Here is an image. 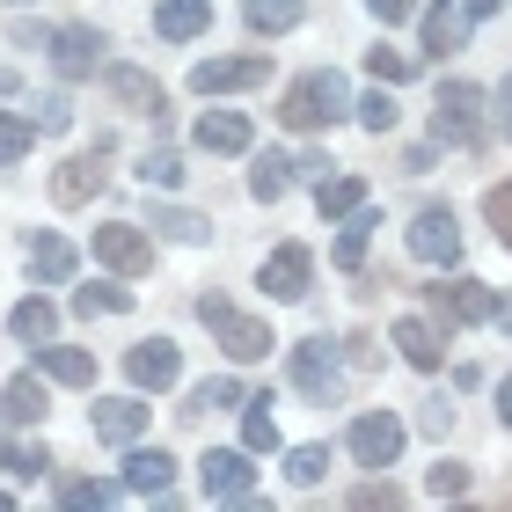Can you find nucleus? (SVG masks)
<instances>
[{"label": "nucleus", "mask_w": 512, "mask_h": 512, "mask_svg": "<svg viewBox=\"0 0 512 512\" xmlns=\"http://www.w3.org/2000/svg\"><path fill=\"white\" fill-rule=\"evenodd\" d=\"M0 469H8V476H44V469H52V454L30 447V439H8V447H0Z\"/></svg>", "instance_id": "39"}, {"label": "nucleus", "mask_w": 512, "mask_h": 512, "mask_svg": "<svg viewBox=\"0 0 512 512\" xmlns=\"http://www.w3.org/2000/svg\"><path fill=\"white\" fill-rule=\"evenodd\" d=\"M110 183V169H103V147L96 154H66L59 161V176H52V205H88Z\"/></svg>", "instance_id": "17"}, {"label": "nucleus", "mask_w": 512, "mask_h": 512, "mask_svg": "<svg viewBox=\"0 0 512 512\" xmlns=\"http://www.w3.org/2000/svg\"><path fill=\"white\" fill-rule=\"evenodd\" d=\"M425 300H432L439 322H454V330H469V322H491V315H498V293L483 286V278H447V286H425Z\"/></svg>", "instance_id": "8"}, {"label": "nucleus", "mask_w": 512, "mask_h": 512, "mask_svg": "<svg viewBox=\"0 0 512 512\" xmlns=\"http://www.w3.org/2000/svg\"><path fill=\"white\" fill-rule=\"evenodd\" d=\"M286 374H293V388L308 395V403H337V388H344V359H337V344H330V337H308V344H293Z\"/></svg>", "instance_id": "4"}, {"label": "nucleus", "mask_w": 512, "mask_h": 512, "mask_svg": "<svg viewBox=\"0 0 512 512\" xmlns=\"http://www.w3.org/2000/svg\"><path fill=\"white\" fill-rule=\"evenodd\" d=\"M125 483H96V476H59V505H110Z\"/></svg>", "instance_id": "37"}, {"label": "nucleus", "mask_w": 512, "mask_h": 512, "mask_svg": "<svg viewBox=\"0 0 512 512\" xmlns=\"http://www.w3.org/2000/svg\"><path fill=\"white\" fill-rule=\"evenodd\" d=\"M242 447H249V454H278V417H271V395H242Z\"/></svg>", "instance_id": "28"}, {"label": "nucleus", "mask_w": 512, "mask_h": 512, "mask_svg": "<svg viewBox=\"0 0 512 512\" xmlns=\"http://www.w3.org/2000/svg\"><path fill=\"white\" fill-rule=\"evenodd\" d=\"M22 256H30V271L44 278V286H66V278H74V242L66 235H52V227H37V235H22Z\"/></svg>", "instance_id": "19"}, {"label": "nucleus", "mask_w": 512, "mask_h": 512, "mask_svg": "<svg viewBox=\"0 0 512 512\" xmlns=\"http://www.w3.org/2000/svg\"><path fill=\"white\" fill-rule=\"evenodd\" d=\"M213 30V0H161L154 8V37L161 44H191Z\"/></svg>", "instance_id": "21"}, {"label": "nucleus", "mask_w": 512, "mask_h": 512, "mask_svg": "<svg viewBox=\"0 0 512 512\" xmlns=\"http://www.w3.org/2000/svg\"><path fill=\"white\" fill-rule=\"evenodd\" d=\"M242 395H249V388H242L235 374H213V381H198V388H191V403H183V417L198 425L205 410H242Z\"/></svg>", "instance_id": "30"}, {"label": "nucleus", "mask_w": 512, "mask_h": 512, "mask_svg": "<svg viewBox=\"0 0 512 512\" xmlns=\"http://www.w3.org/2000/svg\"><path fill=\"white\" fill-rule=\"evenodd\" d=\"M176 374H183V352H176V344L169 337H147V344H132V352H125V381L132 388H176Z\"/></svg>", "instance_id": "14"}, {"label": "nucleus", "mask_w": 512, "mask_h": 512, "mask_svg": "<svg viewBox=\"0 0 512 512\" xmlns=\"http://www.w3.org/2000/svg\"><path fill=\"white\" fill-rule=\"evenodd\" d=\"M147 403H139V395H118V403H96V410H88V432H96L103 439V447H132V439L139 432H147Z\"/></svg>", "instance_id": "16"}, {"label": "nucleus", "mask_w": 512, "mask_h": 512, "mask_svg": "<svg viewBox=\"0 0 512 512\" xmlns=\"http://www.w3.org/2000/svg\"><path fill=\"white\" fill-rule=\"evenodd\" d=\"M249 139H256V125L242 118V110H205V118L191 125L198 154H249Z\"/></svg>", "instance_id": "18"}, {"label": "nucleus", "mask_w": 512, "mask_h": 512, "mask_svg": "<svg viewBox=\"0 0 512 512\" xmlns=\"http://www.w3.org/2000/svg\"><path fill=\"white\" fill-rule=\"evenodd\" d=\"M498 425H512V374L498 381Z\"/></svg>", "instance_id": "50"}, {"label": "nucleus", "mask_w": 512, "mask_h": 512, "mask_svg": "<svg viewBox=\"0 0 512 512\" xmlns=\"http://www.w3.org/2000/svg\"><path fill=\"white\" fill-rule=\"evenodd\" d=\"M293 176H308V183H322V176H330V154H315V147H308V154L293 161Z\"/></svg>", "instance_id": "47"}, {"label": "nucleus", "mask_w": 512, "mask_h": 512, "mask_svg": "<svg viewBox=\"0 0 512 512\" xmlns=\"http://www.w3.org/2000/svg\"><path fill=\"white\" fill-rule=\"evenodd\" d=\"M198 322L220 337V352L235 359V366H256V359H271V322H256V315H242L227 293H198Z\"/></svg>", "instance_id": "2"}, {"label": "nucleus", "mask_w": 512, "mask_h": 512, "mask_svg": "<svg viewBox=\"0 0 512 512\" xmlns=\"http://www.w3.org/2000/svg\"><path fill=\"white\" fill-rule=\"evenodd\" d=\"M8 8H30V0H8Z\"/></svg>", "instance_id": "51"}, {"label": "nucleus", "mask_w": 512, "mask_h": 512, "mask_svg": "<svg viewBox=\"0 0 512 512\" xmlns=\"http://www.w3.org/2000/svg\"><path fill=\"white\" fill-rule=\"evenodd\" d=\"M498 125H505V139H512V74H505V88H498Z\"/></svg>", "instance_id": "49"}, {"label": "nucleus", "mask_w": 512, "mask_h": 512, "mask_svg": "<svg viewBox=\"0 0 512 512\" xmlns=\"http://www.w3.org/2000/svg\"><path fill=\"white\" fill-rule=\"evenodd\" d=\"M352 118H359L366 132H395V88L381 81L374 96H359V103H352Z\"/></svg>", "instance_id": "35"}, {"label": "nucleus", "mask_w": 512, "mask_h": 512, "mask_svg": "<svg viewBox=\"0 0 512 512\" xmlns=\"http://www.w3.org/2000/svg\"><path fill=\"white\" fill-rule=\"evenodd\" d=\"M30 359H37V374L59 381V388H88L96 381V359H88L81 344H30Z\"/></svg>", "instance_id": "22"}, {"label": "nucleus", "mask_w": 512, "mask_h": 512, "mask_svg": "<svg viewBox=\"0 0 512 512\" xmlns=\"http://www.w3.org/2000/svg\"><path fill=\"white\" fill-rule=\"evenodd\" d=\"M103 88H110V103H125V110H139V118H154V125H161V110H169V96H161V81L147 74V66L103 59Z\"/></svg>", "instance_id": "11"}, {"label": "nucleus", "mask_w": 512, "mask_h": 512, "mask_svg": "<svg viewBox=\"0 0 512 512\" xmlns=\"http://www.w3.org/2000/svg\"><path fill=\"white\" fill-rule=\"evenodd\" d=\"M44 52H52L59 81H96L110 44H103V30H88V22H66V30H52V37H44Z\"/></svg>", "instance_id": "5"}, {"label": "nucleus", "mask_w": 512, "mask_h": 512, "mask_svg": "<svg viewBox=\"0 0 512 512\" xmlns=\"http://www.w3.org/2000/svg\"><path fill=\"white\" fill-rule=\"evenodd\" d=\"M417 425H425L432 439H447V432H454V403H447V395H432V403L417 410Z\"/></svg>", "instance_id": "45"}, {"label": "nucleus", "mask_w": 512, "mask_h": 512, "mask_svg": "<svg viewBox=\"0 0 512 512\" xmlns=\"http://www.w3.org/2000/svg\"><path fill=\"white\" fill-rule=\"evenodd\" d=\"M96 264H110L118 278L154 271V235H147L139 220H110V227H96Z\"/></svg>", "instance_id": "7"}, {"label": "nucleus", "mask_w": 512, "mask_h": 512, "mask_svg": "<svg viewBox=\"0 0 512 512\" xmlns=\"http://www.w3.org/2000/svg\"><path fill=\"white\" fill-rule=\"evenodd\" d=\"M366 15H374V22H388V30H395V22H410V15H417V0H366Z\"/></svg>", "instance_id": "46"}, {"label": "nucleus", "mask_w": 512, "mask_h": 512, "mask_svg": "<svg viewBox=\"0 0 512 512\" xmlns=\"http://www.w3.org/2000/svg\"><path fill=\"white\" fill-rule=\"evenodd\" d=\"M286 476L300 483V491L322 483V476H330V447H293V454H286Z\"/></svg>", "instance_id": "41"}, {"label": "nucleus", "mask_w": 512, "mask_h": 512, "mask_svg": "<svg viewBox=\"0 0 512 512\" xmlns=\"http://www.w3.org/2000/svg\"><path fill=\"white\" fill-rule=\"evenodd\" d=\"M308 15V0H242V22L256 37H278V30H293V22Z\"/></svg>", "instance_id": "29"}, {"label": "nucleus", "mask_w": 512, "mask_h": 512, "mask_svg": "<svg viewBox=\"0 0 512 512\" xmlns=\"http://www.w3.org/2000/svg\"><path fill=\"white\" fill-rule=\"evenodd\" d=\"M154 227H161V235H169V242H213V220H205V213H191V205H154Z\"/></svg>", "instance_id": "32"}, {"label": "nucleus", "mask_w": 512, "mask_h": 512, "mask_svg": "<svg viewBox=\"0 0 512 512\" xmlns=\"http://www.w3.org/2000/svg\"><path fill=\"white\" fill-rule=\"evenodd\" d=\"M308 278H315V256L300 242H278L264 256V271H256V286H264L271 300H308Z\"/></svg>", "instance_id": "13"}, {"label": "nucleus", "mask_w": 512, "mask_h": 512, "mask_svg": "<svg viewBox=\"0 0 512 512\" xmlns=\"http://www.w3.org/2000/svg\"><path fill=\"white\" fill-rule=\"evenodd\" d=\"M271 81V59L256 52V59H198L191 66V88L198 96H235V88H264Z\"/></svg>", "instance_id": "12"}, {"label": "nucleus", "mask_w": 512, "mask_h": 512, "mask_svg": "<svg viewBox=\"0 0 512 512\" xmlns=\"http://www.w3.org/2000/svg\"><path fill=\"white\" fill-rule=\"evenodd\" d=\"M293 191V161L286 154H256V169H249V198L256 205H278Z\"/></svg>", "instance_id": "31"}, {"label": "nucleus", "mask_w": 512, "mask_h": 512, "mask_svg": "<svg viewBox=\"0 0 512 512\" xmlns=\"http://www.w3.org/2000/svg\"><path fill=\"white\" fill-rule=\"evenodd\" d=\"M461 44H469V22L454 15V0H432L425 8V59H447Z\"/></svg>", "instance_id": "24"}, {"label": "nucleus", "mask_w": 512, "mask_h": 512, "mask_svg": "<svg viewBox=\"0 0 512 512\" xmlns=\"http://www.w3.org/2000/svg\"><path fill=\"white\" fill-rule=\"evenodd\" d=\"M169 483H176V454L139 447V439H132V454H125V491H139V498H169Z\"/></svg>", "instance_id": "20"}, {"label": "nucleus", "mask_w": 512, "mask_h": 512, "mask_svg": "<svg viewBox=\"0 0 512 512\" xmlns=\"http://www.w3.org/2000/svg\"><path fill=\"white\" fill-rule=\"evenodd\" d=\"M388 344L417 366V374H439V359H447V337H439V322H432V315H395Z\"/></svg>", "instance_id": "15"}, {"label": "nucleus", "mask_w": 512, "mask_h": 512, "mask_svg": "<svg viewBox=\"0 0 512 512\" xmlns=\"http://www.w3.org/2000/svg\"><path fill=\"white\" fill-rule=\"evenodd\" d=\"M483 220H491V235L512 249V183H491V191H483Z\"/></svg>", "instance_id": "42"}, {"label": "nucleus", "mask_w": 512, "mask_h": 512, "mask_svg": "<svg viewBox=\"0 0 512 512\" xmlns=\"http://www.w3.org/2000/svg\"><path fill=\"white\" fill-rule=\"evenodd\" d=\"M505 0H461V22H483V15H498Z\"/></svg>", "instance_id": "48"}, {"label": "nucleus", "mask_w": 512, "mask_h": 512, "mask_svg": "<svg viewBox=\"0 0 512 512\" xmlns=\"http://www.w3.org/2000/svg\"><path fill=\"white\" fill-rule=\"evenodd\" d=\"M30 125L37 132H66V125H74V103H66V96H37L30 103Z\"/></svg>", "instance_id": "43"}, {"label": "nucleus", "mask_w": 512, "mask_h": 512, "mask_svg": "<svg viewBox=\"0 0 512 512\" xmlns=\"http://www.w3.org/2000/svg\"><path fill=\"white\" fill-rule=\"evenodd\" d=\"M374 227H381V213L374 205H359V213H344V235H337V271H359L366 264V242H374Z\"/></svg>", "instance_id": "26"}, {"label": "nucleus", "mask_w": 512, "mask_h": 512, "mask_svg": "<svg viewBox=\"0 0 512 512\" xmlns=\"http://www.w3.org/2000/svg\"><path fill=\"white\" fill-rule=\"evenodd\" d=\"M403 417L395 410H366V417H352V432H344V447H352V461L359 469H388L395 454H403Z\"/></svg>", "instance_id": "6"}, {"label": "nucleus", "mask_w": 512, "mask_h": 512, "mask_svg": "<svg viewBox=\"0 0 512 512\" xmlns=\"http://www.w3.org/2000/svg\"><path fill=\"white\" fill-rule=\"evenodd\" d=\"M337 118H352V88H344L337 66H315V74L286 81V96H278V125L286 132H330Z\"/></svg>", "instance_id": "1"}, {"label": "nucleus", "mask_w": 512, "mask_h": 512, "mask_svg": "<svg viewBox=\"0 0 512 512\" xmlns=\"http://www.w3.org/2000/svg\"><path fill=\"white\" fill-rule=\"evenodd\" d=\"M44 410H52L44 403V374H15L8 388H0V425H37Z\"/></svg>", "instance_id": "23"}, {"label": "nucleus", "mask_w": 512, "mask_h": 512, "mask_svg": "<svg viewBox=\"0 0 512 512\" xmlns=\"http://www.w3.org/2000/svg\"><path fill=\"white\" fill-rule=\"evenodd\" d=\"M410 256L417 264H432V271H454L461 264V227L447 205H425V213L410 220Z\"/></svg>", "instance_id": "9"}, {"label": "nucleus", "mask_w": 512, "mask_h": 512, "mask_svg": "<svg viewBox=\"0 0 512 512\" xmlns=\"http://www.w3.org/2000/svg\"><path fill=\"white\" fill-rule=\"evenodd\" d=\"M432 139H439V147H483V88L476 81H439Z\"/></svg>", "instance_id": "3"}, {"label": "nucleus", "mask_w": 512, "mask_h": 512, "mask_svg": "<svg viewBox=\"0 0 512 512\" xmlns=\"http://www.w3.org/2000/svg\"><path fill=\"white\" fill-rule=\"evenodd\" d=\"M139 183H147V191H176V183H183V154L154 147L147 161H139Z\"/></svg>", "instance_id": "36"}, {"label": "nucleus", "mask_w": 512, "mask_h": 512, "mask_svg": "<svg viewBox=\"0 0 512 512\" xmlns=\"http://www.w3.org/2000/svg\"><path fill=\"white\" fill-rule=\"evenodd\" d=\"M403 498H410V491H403V483H395V476H381V469H374V483H359V491H352V505H359V512H381V505L395 512Z\"/></svg>", "instance_id": "40"}, {"label": "nucleus", "mask_w": 512, "mask_h": 512, "mask_svg": "<svg viewBox=\"0 0 512 512\" xmlns=\"http://www.w3.org/2000/svg\"><path fill=\"white\" fill-rule=\"evenodd\" d=\"M366 74L388 81V88H403V81L417 74V59H410V52H388V44H374V52H366Z\"/></svg>", "instance_id": "38"}, {"label": "nucleus", "mask_w": 512, "mask_h": 512, "mask_svg": "<svg viewBox=\"0 0 512 512\" xmlns=\"http://www.w3.org/2000/svg\"><path fill=\"white\" fill-rule=\"evenodd\" d=\"M432 498H461V491H469V469H461V461H432Z\"/></svg>", "instance_id": "44"}, {"label": "nucleus", "mask_w": 512, "mask_h": 512, "mask_svg": "<svg viewBox=\"0 0 512 512\" xmlns=\"http://www.w3.org/2000/svg\"><path fill=\"white\" fill-rule=\"evenodd\" d=\"M366 205V176H322L315 183V213L322 220H344V213H359Z\"/></svg>", "instance_id": "27"}, {"label": "nucleus", "mask_w": 512, "mask_h": 512, "mask_svg": "<svg viewBox=\"0 0 512 512\" xmlns=\"http://www.w3.org/2000/svg\"><path fill=\"white\" fill-rule=\"evenodd\" d=\"M132 308V286H74V315H125Z\"/></svg>", "instance_id": "33"}, {"label": "nucleus", "mask_w": 512, "mask_h": 512, "mask_svg": "<svg viewBox=\"0 0 512 512\" xmlns=\"http://www.w3.org/2000/svg\"><path fill=\"white\" fill-rule=\"evenodd\" d=\"M8 330H15L22 344H52V337H59V308H52V300H44V293H30V300H15Z\"/></svg>", "instance_id": "25"}, {"label": "nucleus", "mask_w": 512, "mask_h": 512, "mask_svg": "<svg viewBox=\"0 0 512 512\" xmlns=\"http://www.w3.org/2000/svg\"><path fill=\"white\" fill-rule=\"evenodd\" d=\"M198 483H205V498H227V505L256 498V461H249V447H213V454L198 461Z\"/></svg>", "instance_id": "10"}, {"label": "nucleus", "mask_w": 512, "mask_h": 512, "mask_svg": "<svg viewBox=\"0 0 512 512\" xmlns=\"http://www.w3.org/2000/svg\"><path fill=\"white\" fill-rule=\"evenodd\" d=\"M37 147V125L30 118H15V110H0V169H15L22 154Z\"/></svg>", "instance_id": "34"}]
</instances>
